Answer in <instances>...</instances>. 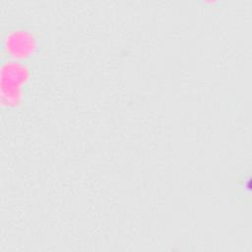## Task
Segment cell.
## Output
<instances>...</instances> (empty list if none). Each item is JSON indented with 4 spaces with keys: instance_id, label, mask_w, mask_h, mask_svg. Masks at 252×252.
<instances>
[{
    "instance_id": "cell-1",
    "label": "cell",
    "mask_w": 252,
    "mask_h": 252,
    "mask_svg": "<svg viewBox=\"0 0 252 252\" xmlns=\"http://www.w3.org/2000/svg\"><path fill=\"white\" fill-rule=\"evenodd\" d=\"M3 48L13 58H25L34 49V37L26 30L11 31L3 39Z\"/></svg>"
}]
</instances>
